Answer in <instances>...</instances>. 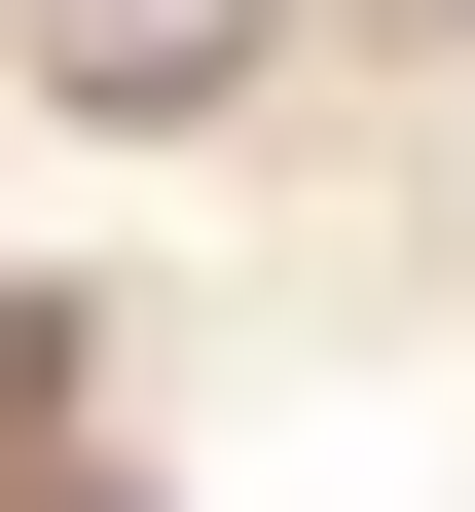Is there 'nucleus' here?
Instances as JSON below:
<instances>
[{
	"label": "nucleus",
	"instance_id": "1",
	"mask_svg": "<svg viewBox=\"0 0 475 512\" xmlns=\"http://www.w3.org/2000/svg\"><path fill=\"white\" fill-rule=\"evenodd\" d=\"M37 37H74V110H220L256 74V0H37Z\"/></svg>",
	"mask_w": 475,
	"mask_h": 512
}]
</instances>
